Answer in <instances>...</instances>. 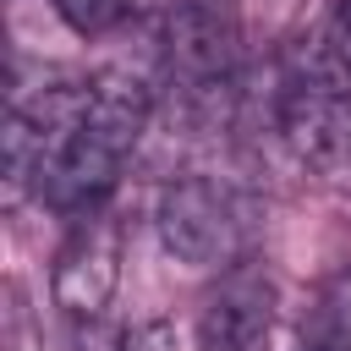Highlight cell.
<instances>
[{
	"instance_id": "cell-1",
	"label": "cell",
	"mask_w": 351,
	"mask_h": 351,
	"mask_svg": "<svg viewBox=\"0 0 351 351\" xmlns=\"http://www.w3.org/2000/svg\"><path fill=\"white\" fill-rule=\"evenodd\" d=\"M154 225H159L165 252L192 263V269H230L241 258V241H247L241 203L219 181H203V176L170 181L159 192Z\"/></svg>"
},
{
	"instance_id": "cell-2",
	"label": "cell",
	"mask_w": 351,
	"mask_h": 351,
	"mask_svg": "<svg viewBox=\"0 0 351 351\" xmlns=\"http://www.w3.org/2000/svg\"><path fill=\"white\" fill-rule=\"evenodd\" d=\"M115 280H121V225L110 214H82L55 252L49 274L55 307L71 318H99L115 296Z\"/></svg>"
},
{
	"instance_id": "cell-3",
	"label": "cell",
	"mask_w": 351,
	"mask_h": 351,
	"mask_svg": "<svg viewBox=\"0 0 351 351\" xmlns=\"http://www.w3.org/2000/svg\"><path fill=\"white\" fill-rule=\"evenodd\" d=\"M165 55H170V71L192 93H214L236 71V27H230V16L219 5L181 0L165 16Z\"/></svg>"
},
{
	"instance_id": "cell-4",
	"label": "cell",
	"mask_w": 351,
	"mask_h": 351,
	"mask_svg": "<svg viewBox=\"0 0 351 351\" xmlns=\"http://www.w3.org/2000/svg\"><path fill=\"white\" fill-rule=\"evenodd\" d=\"M121 165H126L121 148H110V143H99L93 132L77 126L60 148H49V159H44V170H38V197H44L55 214H71V219L99 214V203L110 197Z\"/></svg>"
},
{
	"instance_id": "cell-5",
	"label": "cell",
	"mask_w": 351,
	"mask_h": 351,
	"mask_svg": "<svg viewBox=\"0 0 351 351\" xmlns=\"http://www.w3.org/2000/svg\"><path fill=\"white\" fill-rule=\"evenodd\" d=\"M274 329V285L252 269H230L197 307V351H263Z\"/></svg>"
},
{
	"instance_id": "cell-6",
	"label": "cell",
	"mask_w": 351,
	"mask_h": 351,
	"mask_svg": "<svg viewBox=\"0 0 351 351\" xmlns=\"http://www.w3.org/2000/svg\"><path fill=\"white\" fill-rule=\"evenodd\" d=\"M55 11H60V22L71 27V33H82V38H93V33H110L126 11H132V0H49Z\"/></svg>"
},
{
	"instance_id": "cell-7",
	"label": "cell",
	"mask_w": 351,
	"mask_h": 351,
	"mask_svg": "<svg viewBox=\"0 0 351 351\" xmlns=\"http://www.w3.org/2000/svg\"><path fill=\"white\" fill-rule=\"evenodd\" d=\"M307 324H313L335 351H351V274L329 285V296L313 307V318H307Z\"/></svg>"
},
{
	"instance_id": "cell-8",
	"label": "cell",
	"mask_w": 351,
	"mask_h": 351,
	"mask_svg": "<svg viewBox=\"0 0 351 351\" xmlns=\"http://www.w3.org/2000/svg\"><path fill=\"white\" fill-rule=\"evenodd\" d=\"M346 82H351V0H335L329 5V22H324V49H318Z\"/></svg>"
},
{
	"instance_id": "cell-9",
	"label": "cell",
	"mask_w": 351,
	"mask_h": 351,
	"mask_svg": "<svg viewBox=\"0 0 351 351\" xmlns=\"http://www.w3.org/2000/svg\"><path fill=\"white\" fill-rule=\"evenodd\" d=\"M340 154L351 159V88L340 93Z\"/></svg>"
}]
</instances>
